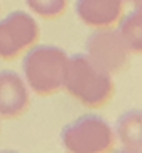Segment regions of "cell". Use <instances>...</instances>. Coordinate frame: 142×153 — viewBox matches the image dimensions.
Instances as JSON below:
<instances>
[{
	"mask_svg": "<svg viewBox=\"0 0 142 153\" xmlns=\"http://www.w3.org/2000/svg\"><path fill=\"white\" fill-rule=\"evenodd\" d=\"M86 55L111 75L122 71L129 60V49L115 26L95 29L86 40Z\"/></svg>",
	"mask_w": 142,
	"mask_h": 153,
	"instance_id": "5b68a950",
	"label": "cell"
},
{
	"mask_svg": "<svg viewBox=\"0 0 142 153\" xmlns=\"http://www.w3.org/2000/svg\"><path fill=\"white\" fill-rule=\"evenodd\" d=\"M117 29L129 53L142 55V9L135 7L131 13L120 16V20L117 22Z\"/></svg>",
	"mask_w": 142,
	"mask_h": 153,
	"instance_id": "9c48e42d",
	"label": "cell"
},
{
	"mask_svg": "<svg viewBox=\"0 0 142 153\" xmlns=\"http://www.w3.org/2000/svg\"><path fill=\"white\" fill-rule=\"evenodd\" d=\"M31 13L40 18H58L68 7V0H26Z\"/></svg>",
	"mask_w": 142,
	"mask_h": 153,
	"instance_id": "30bf717a",
	"label": "cell"
},
{
	"mask_svg": "<svg viewBox=\"0 0 142 153\" xmlns=\"http://www.w3.org/2000/svg\"><path fill=\"white\" fill-rule=\"evenodd\" d=\"M29 108V88L18 73L0 71V117L16 119Z\"/></svg>",
	"mask_w": 142,
	"mask_h": 153,
	"instance_id": "8992f818",
	"label": "cell"
},
{
	"mask_svg": "<svg viewBox=\"0 0 142 153\" xmlns=\"http://www.w3.org/2000/svg\"><path fill=\"white\" fill-rule=\"evenodd\" d=\"M40 27L35 16L16 9L0 20V59L13 60L38 42Z\"/></svg>",
	"mask_w": 142,
	"mask_h": 153,
	"instance_id": "277c9868",
	"label": "cell"
},
{
	"mask_svg": "<svg viewBox=\"0 0 142 153\" xmlns=\"http://www.w3.org/2000/svg\"><path fill=\"white\" fill-rule=\"evenodd\" d=\"M126 0H77L75 11L78 20L88 27H111L117 26L124 15Z\"/></svg>",
	"mask_w": 142,
	"mask_h": 153,
	"instance_id": "52a82bcc",
	"label": "cell"
},
{
	"mask_svg": "<svg viewBox=\"0 0 142 153\" xmlns=\"http://www.w3.org/2000/svg\"><path fill=\"white\" fill-rule=\"evenodd\" d=\"M126 4H131L133 7H138V6H142V0H126Z\"/></svg>",
	"mask_w": 142,
	"mask_h": 153,
	"instance_id": "8fae6325",
	"label": "cell"
},
{
	"mask_svg": "<svg viewBox=\"0 0 142 153\" xmlns=\"http://www.w3.org/2000/svg\"><path fill=\"white\" fill-rule=\"evenodd\" d=\"M115 139L124 151L142 153V109H129L115 122Z\"/></svg>",
	"mask_w": 142,
	"mask_h": 153,
	"instance_id": "ba28073f",
	"label": "cell"
},
{
	"mask_svg": "<svg viewBox=\"0 0 142 153\" xmlns=\"http://www.w3.org/2000/svg\"><path fill=\"white\" fill-rule=\"evenodd\" d=\"M60 142L71 153H108L115 148V129L102 117L82 115L64 126Z\"/></svg>",
	"mask_w": 142,
	"mask_h": 153,
	"instance_id": "3957f363",
	"label": "cell"
},
{
	"mask_svg": "<svg viewBox=\"0 0 142 153\" xmlns=\"http://www.w3.org/2000/svg\"><path fill=\"white\" fill-rule=\"evenodd\" d=\"M138 9H142V6H138Z\"/></svg>",
	"mask_w": 142,
	"mask_h": 153,
	"instance_id": "7c38bea8",
	"label": "cell"
},
{
	"mask_svg": "<svg viewBox=\"0 0 142 153\" xmlns=\"http://www.w3.org/2000/svg\"><path fill=\"white\" fill-rule=\"evenodd\" d=\"M68 60L69 55L58 46L35 44L29 48L22 60L24 80L28 88L40 97L60 91L64 88Z\"/></svg>",
	"mask_w": 142,
	"mask_h": 153,
	"instance_id": "7a4b0ae2",
	"label": "cell"
},
{
	"mask_svg": "<svg viewBox=\"0 0 142 153\" xmlns=\"http://www.w3.org/2000/svg\"><path fill=\"white\" fill-rule=\"evenodd\" d=\"M62 89L86 108H100L115 95V82L113 75L98 68L86 53H77L68 60Z\"/></svg>",
	"mask_w": 142,
	"mask_h": 153,
	"instance_id": "6da1fadb",
	"label": "cell"
}]
</instances>
